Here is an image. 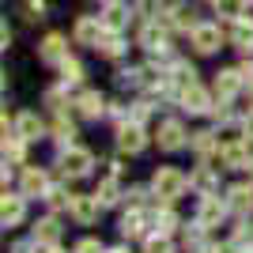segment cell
Returning <instances> with one entry per match:
<instances>
[{
  "mask_svg": "<svg viewBox=\"0 0 253 253\" xmlns=\"http://www.w3.org/2000/svg\"><path fill=\"white\" fill-rule=\"evenodd\" d=\"M151 189H155V197L163 204H170V201H178L181 193L189 189V178H185L178 167H159L155 178H151Z\"/></svg>",
  "mask_w": 253,
  "mask_h": 253,
  "instance_id": "obj_1",
  "label": "cell"
},
{
  "mask_svg": "<svg viewBox=\"0 0 253 253\" xmlns=\"http://www.w3.org/2000/svg\"><path fill=\"white\" fill-rule=\"evenodd\" d=\"M61 170H64V178H87L95 170V155L87 148H72L68 144V151H61Z\"/></svg>",
  "mask_w": 253,
  "mask_h": 253,
  "instance_id": "obj_2",
  "label": "cell"
},
{
  "mask_svg": "<svg viewBox=\"0 0 253 253\" xmlns=\"http://www.w3.org/2000/svg\"><path fill=\"white\" fill-rule=\"evenodd\" d=\"M189 42H193V49L197 53H219L223 49V31H219V23H197L189 31Z\"/></svg>",
  "mask_w": 253,
  "mask_h": 253,
  "instance_id": "obj_3",
  "label": "cell"
},
{
  "mask_svg": "<svg viewBox=\"0 0 253 253\" xmlns=\"http://www.w3.org/2000/svg\"><path fill=\"white\" fill-rule=\"evenodd\" d=\"M102 34H106L102 15H80V19H76V27H72L76 45H98V42H102Z\"/></svg>",
  "mask_w": 253,
  "mask_h": 253,
  "instance_id": "obj_4",
  "label": "cell"
},
{
  "mask_svg": "<svg viewBox=\"0 0 253 253\" xmlns=\"http://www.w3.org/2000/svg\"><path fill=\"white\" fill-rule=\"evenodd\" d=\"M132 15H136V4H128V0H106V8H102L106 31H125Z\"/></svg>",
  "mask_w": 253,
  "mask_h": 253,
  "instance_id": "obj_5",
  "label": "cell"
},
{
  "mask_svg": "<svg viewBox=\"0 0 253 253\" xmlns=\"http://www.w3.org/2000/svg\"><path fill=\"white\" fill-rule=\"evenodd\" d=\"M117 144H121V151H128V155L144 151V148H148L144 125H140V121H121V128H117Z\"/></svg>",
  "mask_w": 253,
  "mask_h": 253,
  "instance_id": "obj_6",
  "label": "cell"
},
{
  "mask_svg": "<svg viewBox=\"0 0 253 253\" xmlns=\"http://www.w3.org/2000/svg\"><path fill=\"white\" fill-rule=\"evenodd\" d=\"M68 211H72V219L80 223V227H91V223L98 219V211H102V201H98V197H84V193H76Z\"/></svg>",
  "mask_w": 253,
  "mask_h": 253,
  "instance_id": "obj_7",
  "label": "cell"
},
{
  "mask_svg": "<svg viewBox=\"0 0 253 253\" xmlns=\"http://www.w3.org/2000/svg\"><path fill=\"white\" fill-rule=\"evenodd\" d=\"M155 140H159V148L163 151H178V148H185V128H181V121H163L159 125V132H155Z\"/></svg>",
  "mask_w": 253,
  "mask_h": 253,
  "instance_id": "obj_8",
  "label": "cell"
},
{
  "mask_svg": "<svg viewBox=\"0 0 253 253\" xmlns=\"http://www.w3.org/2000/svg\"><path fill=\"white\" fill-rule=\"evenodd\" d=\"M178 98H181V106H185L189 114H208V110H211V98H208V91H204L201 84L181 87V91H178Z\"/></svg>",
  "mask_w": 253,
  "mask_h": 253,
  "instance_id": "obj_9",
  "label": "cell"
},
{
  "mask_svg": "<svg viewBox=\"0 0 253 253\" xmlns=\"http://www.w3.org/2000/svg\"><path fill=\"white\" fill-rule=\"evenodd\" d=\"M11 125H15V136H19V140H27V144H31V140H38V136H42V132H45L42 117L34 114V110H23V114L15 117Z\"/></svg>",
  "mask_w": 253,
  "mask_h": 253,
  "instance_id": "obj_10",
  "label": "cell"
},
{
  "mask_svg": "<svg viewBox=\"0 0 253 253\" xmlns=\"http://www.w3.org/2000/svg\"><path fill=\"white\" fill-rule=\"evenodd\" d=\"M38 57L45 64H61L68 57V42H64V34H45L42 45H38Z\"/></svg>",
  "mask_w": 253,
  "mask_h": 253,
  "instance_id": "obj_11",
  "label": "cell"
},
{
  "mask_svg": "<svg viewBox=\"0 0 253 253\" xmlns=\"http://www.w3.org/2000/svg\"><path fill=\"white\" fill-rule=\"evenodd\" d=\"M76 110H80V117H87V121H98V117L106 114V98L98 95V91H80V95H76Z\"/></svg>",
  "mask_w": 253,
  "mask_h": 253,
  "instance_id": "obj_12",
  "label": "cell"
},
{
  "mask_svg": "<svg viewBox=\"0 0 253 253\" xmlns=\"http://www.w3.org/2000/svg\"><path fill=\"white\" fill-rule=\"evenodd\" d=\"M27 197L23 193H4V208H0V219H4V227H19L23 215H27Z\"/></svg>",
  "mask_w": 253,
  "mask_h": 253,
  "instance_id": "obj_13",
  "label": "cell"
},
{
  "mask_svg": "<svg viewBox=\"0 0 253 253\" xmlns=\"http://www.w3.org/2000/svg\"><path fill=\"white\" fill-rule=\"evenodd\" d=\"M23 197H49V178H45V170H38V167L23 170Z\"/></svg>",
  "mask_w": 253,
  "mask_h": 253,
  "instance_id": "obj_14",
  "label": "cell"
},
{
  "mask_svg": "<svg viewBox=\"0 0 253 253\" xmlns=\"http://www.w3.org/2000/svg\"><path fill=\"white\" fill-rule=\"evenodd\" d=\"M140 45L148 53H167L170 38H167V27H159V23H148L144 31H140Z\"/></svg>",
  "mask_w": 253,
  "mask_h": 253,
  "instance_id": "obj_15",
  "label": "cell"
},
{
  "mask_svg": "<svg viewBox=\"0 0 253 253\" xmlns=\"http://www.w3.org/2000/svg\"><path fill=\"white\" fill-rule=\"evenodd\" d=\"M215 91H219L223 102H227V98H234L238 91H242V68H223V72L215 76Z\"/></svg>",
  "mask_w": 253,
  "mask_h": 253,
  "instance_id": "obj_16",
  "label": "cell"
},
{
  "mask_svg": "<svg viewBox=\"0 0 253 253\" xmlns=\"http://www.w3.org/2000/svg\"><path fill=\"white\" fill-rule=\"evenodd\" d=\"M227 208H231L227 201H219V197H211V193H208V197L201 201V215H197V223H201V227H211V223L223 219V211H227Z\"/></svg>",
  "mask_w": 253,
  "mask_h": 253,
  "instance_id": "obj_17",
  "label": "cell"
},
{
  "mask_svg": "<svg viewBox=\"0 0 253 253\" xmlns=\"http://www.w3.org/2000/svg\"><path fill=\"white\" fill-rule=\"evenodd\" d=\"M95 49L102 53V57H110V61H117V57H125L128 45H125V38H121V31H106V34H102V42H98Z\"/></svg>",
  "mask_w": 253,
  "mask_h": 253,
  "instance_id": "obj_18",
  "label": "cell"
},
{
  "mask_svg": "<svg viewBox=\"0 0 253 253\" xmlns=\"http://www.w3.org/2000/svg\"><path fill=\"white\" fill-rule=\"evenodd\" d=\"M34 242H42V246L61 242V223H57V215H45V219L34 227Z\"/></svg>",
  "mask_w": 253,
  "mask_h": 253,
  "instance_id": "obj_19",
  "label": "cell"
},
{
  "mask_svg": "<svg viewBox=\"0 0 253 253\" xmlns=\"http://www.w3.org/2000/svg\"><path fill=\"white\" fill-rule=\"evenodd\" d=\"M231 42L238 45V49H253V19H234Z\"/></svg>",
  "mask_w": 253,
  "mask_h": 253,
  "instance_id": "obj_20",
  "label": "cell"
},
{
  "mask_svg": "<svg viewBox=\"0 0 253 253\" xmlns=\"http://www.w3.org/2000/svg\"><path fill=\"white\" fill-rule=\"evenodd\" d=\"M189 185H197V189H201V197H208V193L219 185V174H215V167H201V170L189 178Z\"/></svg>",
  "mask_w": 253,
  "mask_h": 253,
  "instance_id": "obj_21",
  "label": "cell"
},
{
  "mask_svg": "<svg viewBox=\"0 0 253 253\" xmlns=\"http://www.w3.org/2000/svg\"><path fill=\"white\" fill-rule=\"evenodd\" d=\"M227 204H231L234 211H253V189L250 185H234V189L227 193Z\"/></svg>",
  "mask_w": 253,
  "mask_h": 253,
  "instance_id": "obj_22",
  "label": "cell"
},
{
  "mask_svg": "<svg viewBox=\"0 0 253 253\" xmlns=\"http://www.w3.org/2000/svg\"><path fill=\"white\" fill-rule=\"evenodd\" d=\"M49 132H53V140H57V144H72V140H76V125H72L64 114H57V121H53Z\"/></svg>",
  "mask_w": 253,
  "mask_h": 253,
  "instance_id": "obj_23",
  "label": "cell"
},
{
  "mask_svg": "<svg viewBox=\"0 0 253 253\" xmlns=\"http://www.w3.org/2000/svg\"><path fill=\"white\" fill-rule=\"evenodd\" d=\"M57 68H61V80H64V87H68V84H80V80H84V64L76 61V57H64V61L57 64Z\"/></svg>",
  "mask_w": 253,
  "mask_h": 253,
  "instance_id": "obj_24",
  "label": "cell"
},
{
  "mask_svg": "<svg viewBox=\"0 0 253 253\" xmlns=\"http://www.w3.org/2000/svg\"><path fill=\"white\" fill-rule=\"evenodd\" d=\"M121 234H125V238H140V234H144V215H140L136 208L128 211V215H121Z\"/></svg>",
  "mask_w": 253,
  "mask_h": 253,
  "instance_id": "obj_25",
  "label": "cell"
},
{
  "mask_svg": "<svg viewBox=\"0 0 253 253\" xmlns=\"http://www.w3.org/2000/svg\"><path fill=\"white\" fill-rule=\"evenodd\" d=\"M211 8H215V15H223V19H242L246 0H211Z\"/></svg>",
  "mask_w": 253,
  "mask_h": 253,
  "instance_id": "obj_26",
  "label": "cell"
},
{
  "mask_svg": "<svg viewBox=\"0 0 253 253\" xmlns=\"http://www.w3.org/2000/svg\"><path fill=\"white\" fill-rule=\"evenodd\" d=\"M95 197L102 201V208H106V204H117V201H121V185H117V178H106L102 185H98Z\"/></svg>",
  "mask_w": 253,
  "mask_h": 253,
  "instance_id": "obj_27",
  "label": "cell"
},
{
  "mask_svg": "<svg viewBox=\"0 0 253 253\" xmlns=\"http://www.w3.org/2000/svg\"><path fill=\"white\" fill-rule=\"evenodd\" d=\"M223 163H227V167H250V163H246V144H227V148H223Z\"/></svg>",
  "mask_w": 253,
  "mask_h": 253,
  "instance_id": "obj_28",
  "label": "cell"
},
{
  "mask_svg": "<svg viewBox=\"0 0 253 253\" xmlns=\"http://www.w3.org/2000/svg\"><path fill=\"white\" fill-rule=\"evenodd\" d=\"M155 227H159V231H163V234H170V231H174V227H178V215L170 211V204H163V208L155 211Z\"/></svg>",
  "mask_w": 253,
  "mask_h": 253,
  "instance_id": "obj_29",
  "label": "cell"
},
{
  "mask_svg": "<svg viewBox=\"0 0 253 253\" xmlns=\"http://www.w3.org/2000/svg\"><path fill=\"white\" fill-rule=\"evenodd\" d=\"M144 253H174V242L170 238H144Z\"/></svg>",
  "mask_w": 253,
  "mask_h": 253,
  "instance_id": "obj_30",
  "label": "cell"
},
{
  "mask_svg": "<svg viewBox=\"0 0 253 253\" xmlns=\"http://www.w3.org/2000/svg\"><path fill=\"white\" fill-rule=\"evenodd\" d=\"M72 197H76V193H64V189H49V197H45V201H49V208L57 211V208H72Z\"/></svg>",
  "mask_w": 253,
  "mask_h": 253,
  "instance_id": "obj_31",
  "label": "cell"
},
{
  "mask_svg": "<svg viewBox=\"0 0 253 253\" xmlns=\"http://www.w3.org/2000/svg\"><path fill=\"white\" fill-rule=\"evenodd\" d=\"M23 11H27V19H45L49 4H45V0H27V4H23Z\"/></svg>",
  "mask_w": 253,
  "mask_h": 253,
  "instance_id": "obj_32",
  "label": "cell"
},
{
  "mask_svg": "<svg viewBox=\"0 0 253 253\" xmlns=\"http://www.w3.org/2000/svg\"><path fill=\"white\" fill-rule=\"evenodd\" d=\"M193 148L201 151V155H208V151L215 148V140H211V132H193Z\"/></svg>",
  "mask_w": 253,
  "mask_h": 253,
  "instance_id": "obj_33",
  "label": "cell"
},
{
  "mask_svg": "<svg viewBox=\"0 0 253 253\" xmlns=\"http://www.w3.org/2000/svg\"><path fill=\"white\" fill-rule=\"evenodd\" d=\"M76 253H106V250H102V242H98V238H84V242L76 246Z\"/></svg>",
  "mask_w": 253,
  "mask_h": 253,
  "instance_id": "obj_34",
  "label": "cell"
},
{
  "mask_svg": "<svg viewBox=\"0 0 253 253\" xmlns=\"http://www.w3.org/2000/svg\"><path fill=\"white\" fill-rule=\"evenodd\" d=\"M144 197H148V189H144V185H136V189L128 193V201H132V208H140V204H144Z\"/></svg>",
  "mask_w": 253,
  "mask_h": 253,
  "instance_id": "obj_35",
  "label": "cell"
},
{
  "mask_svg": "<svg viewBox=\"0 0 253 253\" xmlns=\"http://www.w3.org/2000/svg\"><path fill=\"white\" fill-rule=\"evenodd\" d=\"M242 132H246V140H253V114L242 121Z\"/></svg>",
  "mask_w": 253,
  "mask_h": 253,
  "instance_id": "obj_36",
  "label": "cell"
},
{
  "mask_svg": "<svg viewBox=\"0 0 253 253\" xmlns=\"http://www.w3.org/2000/svg\"><path fill=\"white\" fill-rule=\"evenodd\" d=\"M106 253H128V250H125V246H114V250H106Z\"/></svg>",
  "mask_w": 253,
  "mask_h": 253,
  "instance_id": "obj_37",
  "label": "cell"
},
{
  "mask_svg": "<svg viewBox=\"0 0 253 253\" xmlns=\"http://www.w3.org/2000/svg\"><path fill=\"white\" fill-rule=\"evenodd\" d=\"M45 253H64V250H57V246H49V250H45Z\"/></svg>",
  "mask_w": 253,
  "mask_h": 253,
  "instance_id": "obj_38",
  "label": "cell"
},
{
  "mask_svg": "<svg viewBox=\"0 0 253 253\" xmlns=\"http://www.w3.org/2000/svg\"><path fill=\"white\" fill-rule=\"evenodd\" d=\"M250 106H253V84H250Z\"/></svg>",
  "mask_w": 253,
  "mask_h": 253,
  "instance_id": "obj_39",
  "label": "cell"
}]
</instances>
